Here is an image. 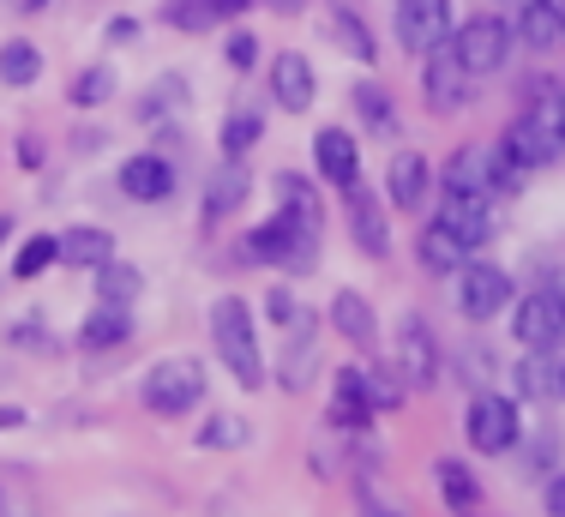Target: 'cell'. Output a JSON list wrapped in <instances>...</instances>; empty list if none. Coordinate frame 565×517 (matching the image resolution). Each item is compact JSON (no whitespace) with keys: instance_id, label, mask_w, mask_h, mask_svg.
I'll return each mask as SVG.
<instances>
[{"instance_id":"cell-1","label":"cell","mask_w":565,"mask_h":517,"mask_svg":"<svg viewBox=\"0 0 565 517\" xmlns=\"http://www.w3.org/2000/svg\"><path fill=\"white\" fill-rule=\"evenodd\" d=\"M500 151L518 162V169H547L554 157H565V91L559 85H535L523 115L505 127Z\"/></svg>"},{"instance_id":"cell-2","label":"cell","mask_w":565,"mask_h":517,"mask_svg":"<svg viewBox=\"0 0 565 517\" xmlns=\"http://www.w3.org/2000/svg\"><path fill=\"white\" fill-rule=\"evenodd\" d=\"M211 344H217L223 367L235 373V386L259 391L265 386V356H259V337H253V313L241 295H223L217 307H211Z\"/></svg>"},{"instance_id":"cell-3","label":"cell","mask_w":565,"mask_h":517,"mask_svg":"<svg viewBox=\"0 0 565 517\" xmlns=\"http://www.w3.org/2000/svg\"><path fill=\"white\" fill-rule=\"evenodd\" d=\"M139 398H145V410H151V415L199 410V403H205V367H199L193 356H163L151 373H145Z\"/></svg>"},{"instance_id":"cell-4","label":"cell","mask_w":565,"mask_h":517,"mask_svg":"<svg viewBox=\"0 0 565 517\" xmlns=\"http://www.w3.org/2000/svg\"><path fill=\"white\" fill-rule=\"evenodd\" d=\"M241 258H253V265H282V271H313L319 258V241L301 235V229L289 223V217H271V223H259L247 241H241Z\"/></svg>"},{"instance_id":"cell-5","label":"cell","mask_w":565,"mask_h":517,"mask_svg":"<svg viewBox=\"0 0 565 517\" xmlns=\"http://www.w3.org/2000/svg\"><path fill=\"white\" fill-rule=\"evenodd\" d=\"M511 43H518V31H511L505 19H488V12H481V19H469V24H457V31H451V54H457V61H463L476 78L500 73V66H505V54H511Z\"/></svg>"},{"instance_id":"cell-6","label":"cell","mask_w":565,"mask_h":517,"mask_svg":"<svg viewBox=\"0 0 565 517\" xmlns=\"http://www.w3.org/2000/svg\"><path fill=\"white\" fill-rule=\"evenodd\" d=\"M463 433H469V445L488 452V457L511 452V445H518V403L500 398V391H476L469 410H463Z\"/></svg>"},{"instance_id":"cell-7","label":"cell","mask_w":565,"mask_h":517,"mask_svg":"<svg viewBox=\"0 0 565 517\" xmlns=\"http://www.w3.org/2000/svg\"><path fill=\"white\" fill-rule=\"evenodd\" d=\"M422 97L434 115H457V108H469V97H476V73L451 54V43L422 54Z\"/></svg>"},{"instance_id":"cell-8","label":"cell","mask_w":565,"mask_h":517,"mask_svg":"<svg viewBox=\"0 0 565 517\" xmlns=\"http://www.w3.org/2000/svg\"><path fill=\"white\" fill-rule=\"evenodd\" d=\"M511 337L523 349H559L565 344V295L559 289H530L511 313Z\"/></svg>"},{"instance_id":"cell-9","label":"cell","mask_w":565,"mask_h":517,"mask_svg":"<svg viewBox=\"0 0 565 517\" xmlns=\"http://www.w3.org/2000/svg\"><path fill=\"white\" fill-rule=\"evenodd\" d=\"M511 307V277L500 265H481V258H469L463 271H457V313L463 319H493V313Z\"/></svg>"},{"instance_id":"cell-10","label":"cell","mask_w":565,"mask_h":517,"mask_svg":"<svg viewBox=\"0 0 565 517\" xmlns=\"http://www.w3.org/2000/svg\"><path fill=\"white\" fill-rule=\"evenodd\" d=\"M397 43L409 54H434L451 43V7L446 0H397Z\"/></svg>"},{"instance_id":"cell-11","label":"cell","mask_w":565,"mask_h":517,"mask_svg":"<svg viewBox=\"0 0 565 517\" xmlns=\"http://www.w3.org/2000/svg\"><path fill=\"white\" fill-rule=\"evenodd\" d=\"M397 373H403V386H434V373H439V344L422 313H403V325H397Z\"/></svg>"},{"instance_id":"cell-12","label":"cell","mask_w":565,"mask_h":517,"mask_svg":"<svg viewBox=\"0 0 565 517\" xmlns=\"http://www.w3.org/2000/svg\"><path fill=\"white\" fill-rule=\"evenodd\" d=\"M271 97L282 115H307L319 97V78H313V61L307 54H295V49H282L277 61H271Z\"/></svg>"},{"instance_id":"cell-13","label":"cell","mask_w":565,"mask_h":517,"mask_svg":"<svg viewBox=\"0 0 565 517\" xmlns=\"http://www.w3.org/2000/svg\"><path fill=\"white\" fill-rule=\"evenodd\" d=\"M343 199H349V235H355V247L367 253V258H385L392 253V223H385V211H380V199L367 193V187H343Z\"/></svg>"},{"instance_id":"cell-14","label":"cell","mask_w":565,"mask_h":517,"mask_svg":"<svg viewBox=\"0 0 565 517\" xmlns=\"http://www.w3.org/2000/svg\"><path fill=\"white\" fill-rule=\"evenodd\" d=\"M439 187H446L451 199H493V193H500V181H493V151H476V145L451 151Z\"/></svg>"},{"instance_id":"cell-15","label":"cell","mask_w":565,"mask_h":517,"mask_svg":"<svg viewBox=\"0 0 565 517\" xmlns=\"http://www.w3.org/2000/svg\"><path fill=\"white\" fill-rule=\"evenodd\" d=\"M313 169H319V181L326 187H355L361 181V157H355V139H349L343 127H319L313 133Z\"/></svg>"},{"instance_id":"cell-16","label":"cell","mask_w":565,"mask_h":517,"mask_svg":"<svg viewBox=\"0 0 565 517\" xmlns=\"http://www.w3.org/2000/svg\"><path fill=\"white\" fill-rule=\"evenodd\" d=\"M434 187H439V175L427 169V157H422V151H397V157H392L385 193H392V205H397V211H422Z\"/></svg>"},{"instance_id":"cell-17","label":"cell","mask_w":565,"mask_h":517,"mask_svg":"<svg viewBox=\"0 0 565 517\" xmlns=\"http://www.w3.org/2000/svg\"><path fill=\"white\" fill-rule=\"evenodd\" d=\"M415 258H422V271H434V277H457V271L476 258V247H469L457 229H446V223L434 217V223L422 229V241H415Z\"/></svg>"},{"instance_id":"cell-18","label":"cell","mask_w":565,"mask_h":517,"mask_svg":"<svg viewBox=\"0 0 565 517\" xmlns=\"http://www.w3.org/2000/svg\"><path fill=\"white\" fill-rule=\"evenodd\" d=\"M277 211L289 217L301 235H313L319 241V229H326V205H319V187L307 181V175H295V169H282L277 175Z\"/></svg>"},{"instance_id":"cell-19","label":"cell","mask_w":565,"mask_h":517,"mask_svg":"<svg viewBox=\"0 0 565 517\" xmlns=\"http://www.w3.org/2000/svg\"><path fill=\"white\" fill-rule=\"evenodd\" d=\"M120 193L132 199V205H163V199L174 193V169L163 157H127L120 162Z\"/></svg>"},{"instance_id":"cell-20","label":"cell","mask_w":565,"mask_h":517,"mask_svg":"<svg viewBox=\"0 0 565 517\" xmlns=\"http://www.w3.org/2000/svg\"><path fill=\"white\" fill-rule=\"evenodd\" d=\"M253 0H163V24L169 31H211V24L247 12Z\"/></svg>"},{"instance_id":"cell-21","label":"cell","mask_w":565,"mask_h":517,"mask_svg":"<svg viewBox=\"0 0 565 517\" xmlns=\"http://www.w3.org/2000/svg\"><path fill=\"white\" fill-rule=\"evenodd\" d=\"M331 331L349 337L355 349H367V344H373V331H380V325H373L367 295H361V289H338V295H331Z\"/></svg>"},{"instance_id":"cell-22","label":"cell","mask_w":565,"mask_h":517,"mask_svg":"<svg viewBox=\"0 0 565 517\" xmlns=\"http://www.w3.org/2000/svg\"><path fill=\"white\" fill-rule=\"evenodd\" d=\"M115 258V235L109 229H66L61 235V265H78V271H103Z\"/></svg>"},{"instance_id":"cell-23","label":"cell","mask_w":565,"mask_h":517,"mask_svg":"<svg viewBox=\"0 0 565 517\" xmlns=\"http://www.w3.org/2000/svg\"><path fill=\"white\" fill-rule=\"evenodd\" d=\"M434 482H439V494H446V506H451L457 517H476V506H481V482L469 475L463 457H439V464H434Z\"/></svg>"},{"instance_id":"cell-24","label":"cell","mask_w":565,"mask_h":517,"mask_svg":"<svg viewBox=\"0 0 565 517\" xmlns=\"http://www.w3.org/2000/svg\"><path fill=\"white\" fill-rule=\"evenodd\" d=\"M439 223L457 229L469 247L493 241V211H488V199H451V193H446V205H439Z\"/></svg>"},{"instance_id":"cell-25","label":"cell","mask_w":565,"mask_h":517,"mask_svg":"<svg viewBox=\"0 0 565 517\" xmlns=\"http://www.w3.org/2000/svg\"><path fill=\"white\" fill-rule=\"evenodd\" d=\"M511 31H518L530 49H559L565 43V12H554L547 0H523V12H518Z\"/></svg>"},{"instance_id":"cell-26","label":"cell","mask_w":565,"mask_h":517,"mask_svg":"<svg viewBox=\"0 0 565 517\" xmlns=\"http://www.w3.org/2000/svg\"><path fill=\"white\" fill-rule=\"evenodd\" d=\"M554 349H530L518 361V386L523 398H565V361H547Z\"/></svg>"},{"instance_id":"cell-27","label":"cell","mask_w":565,"mask_h":517,"mask_svg":"<svg viewBox=\"0 0 565 517\" xmlns=\"http://www.w3.org/2000/svg\"><path fill=\"white\" fill-rule=\"evenodd\" d=\"M127 337H132V313L115 307V302H103L85 325H78V344L85 349H115V344H127Z\"/></svg>"},{"instance_id":"cell-28","label":"cell","mask_w":565,"mask_h":517,"mask_svg":"<svg viewBox=\"0 0 565 517\" xmlns=\"http://www.w3.org/2000/svg\"><path fill=\"white\" fill-rule=\"evenodd\" d=\"M36 78H43V49L24 43V36H12V43H0V85L12 91H31Z\"/></svg>"},{"instance_id":"cell-29","label":"cell","mask_w":565,"mask_h":517,"mask_svg":"<svg viewBox=\"0 0 565 517\" xmlns=\"http://www.w3.org/2000/svg\"><path fill=\"white\" fill-rule=\"evenodd\" d=\"M247 187H253V181H247V169H241V157H228L223 169L211 175V187H205V217H211V223L235 211L241 199H247Z\"/></svg>"},{"instance_id":"cell-30","label":"cell","mask_w":565,"mask_h":517,"mask_svg":"<svg viewBox=\"0 0 565 517\" xmlns=\"http://www.w3.org/2000/svg\"><path fill=\"white\" fill-rule=\"evenodd\" d=\"M331 391H338V403H331V421H338V428H349V433L367 428V415H373V410H367V386H361V367H343Z\"/></svg>"},{"instance_id":"cell-31","label":"cell","mask_w":565,"mask_h":517,"mask_svg":"<svg viewBox=\"0 0 565 517\" xmlns=\"http://www.w3.org/2000/svg\"><path fill=\"white\" fill-rule=\"evenodd\" d=\"M349 103H355L361 127H373V133H392V127H397V115H392V91L373 85V78H361V85L349 91Z\"/></svg>"},{"instance_id":"cell-32","label":"cell","mask_w":565,"mask_h":517,"mask_svg":"<svg viewBox=\"0 0 565 517\" xmlns=\"http://www.w3.org/2000/svg\"><path fill=\"white\" fill-rule=\"evenodd\" d=\"M259 133H265L259 108H235V115H223V127H217V145H223V157H247L253 145H259Z\"/></svg>"},{"instance_id":"cell-33","label":"cell","mask_w":565,"mask_h":517,"mask_svg":"<svg viewBox=\"0 0 565 517\" xmlns=\"http://www.w3.org/2000/svg\"><path fill=\"white\" fill-rule=\"evenodd\" d=\"M331 43H338L349 61H373V36H367V24H361V12H349V7H331Z\"/></svg>"},{"instance_id":"cell-34","label":"cell","mask_w":565,"mask_h":517,"mask_svg":"<svg viewBox=\"0 0 565 517\" xmlns=\"http://www.w3.org/2000/svg\"><path fill=\"white\" fill-rule=\"evenodd\" d=\"M97 289H103V302L132 307V295L145 289V277H139V265H120V258H109V265L97 271Z\"/></svg>"},{"instance_id":"cell-35","label":"cell","mask_w":565,"mask_h":517,"mask_svg":"<svg viewBox=\"0 0 565 517\" xmlns=\"http://www.w3.org/2000/svg\"><path fill=\"white\" fill-rule=\"evenodd\" d=\"M49 265H61V235H31V241L19 247V258H12V277L31 283L36 271H49Z\"/></svg>"},{"instance_id":"cell-36","label":"cell","mask_w":565,"mask_h":517,"mask_svg":"<svg viewBox=\"0 0 565 517\" xmlns=\"http://www.w3.org/2000/svg\"><path fill=\"white\" fill-rule=\"evenodd\" d=\"M361 386H367V410H397L403 403V373H392V367H361Z\"/></svg>"},{"instance_id":"cell-37","label":"cell","mask_w":565,"mask_h":517,"mask_svg":"<svg viewBox=\"0 0 565 517\" xmlns=\"http://www.w3.org/2000/svg\"><path fill=\"white\" fill-rule=\"evenodd\" d=\"M169 108H186V78H181V73L157 78V85L139 97V115H145V120H163Z\"/></svg>"},{"instance_id":"cell-38","label":"cell","mask_w":565,"mask_h":517,"mask_svg":"<svg viewBox=\"0 0 565 517\" xmlns=\"http://www.w3.org/2000/svg\"><path fill=\"white\" fill-rule=\"evenodd\" d=\"M66 97H73V108L109 103V97H115V73H109V66H85V73L73 78V91H66Z\"/></svg>"},{"instance_id":"cell-39","label":"cell","mask_w":565,"mask_h":517,"mask_svg":"<svg viewBox=\"0 0 565 517\" xmlns=\"http://www.w3.org/2000/svg\"><path fill=\"white\" fill-rule=\"evenodd\" d=\"M247 421L241 415H211L205 421V433H199V445H205V452H228V445H247Z\"/></svg>"},{"instance_id":"cell-40","label":"cell","mask_w":565,"mask_h":517,"mask_svg":"<svg viewBox=\"0 0 565 517\" xmlns=\"http://www.w3.org/2000/svg\"><path fill=\"white\" fill-rule=\"evenodd\" d=\"M223 61H228V73H253V66H259V36H253V31H228Z\"/></svg>"},{"instance_id":"cell-41","label":"cell","mask_w":565,"mask_h":517,"mask_svg":"<svg viewBox=\"0 0 565 517\" xmlns=\"http://www.w3.org/2000/svg\"><path fill=\"white\" fill-rule=\"evenodd\" d=\"M265 313H271L277 325H295V319H301V302H295L289 289H271V295H265Z\"/></svg>"},{"instance_id":"cell-42","label":"cell","mask_w":565,"mask_h":517,"mask_svg":"<svg viewBox=\"0 0 565 517\" xmlns=\"http://www.w3.org/2000/svg\"><path fill=\"white\" fill-rule=\"evenodd\" d=\"M361 517H409V511L392 506L385 494H373V487H367V494H361Z\"/></svg>"},{"instance_id":"cell-43","label":"cell","mask_w":565,"mask_h":517,"mask_svg":"<svg viewBox=\"0 0 565 517\" xmlns=\"http://www.w3.org/2000/svg\"><path fill=\"white\" fill-rule=\"evenodd\" d=\"M547 517H565V469L547 475Z\"/></svg>"},{"instance_id":"cell-44","label":"cell","mask_w":565,"mask_h":517,"mask_svg":"<svg viewBox=\"0 0 565 517\" xmlns=\"http://www.w3.org/2000/svg\"><path fill=\"white\" fill-rule=\"evenodd\" d=\"M554 464V433H535V452H530V469H547Z\"/></svg>"},{"instance_id":"cell-45","label":"cell","mask_w":565,"mask_h":517,"mask_svg":"<svg viewBox=\"0 0 565 517\" xmlns=\"http://www.w3.org/2000/svg\"><path fill=\"white\" fill-rule=\"evenodd\" d=\"M132 36H139V19H115L109 24V43H132Z\"/></svg>"},{"instance_id":"cell-46","label":"cell","mask_w":565,"mask_h":517,"mask_svg":"<svg viewBox=\"0 0 565 517\" xmlns=\"http://www.w3.org/2000/svg\"><path fill=\"white\" fill-rule=\"evenodd\" d=\"M49 0H12V12H43Z\"/></svg>"},{"instance_id":"cell-47","label":"cell","mask_w":565,"mask_h":517,"mask_svg":"<svg viewBox=\"0 0 565 517\" xmlns=\"http://www.w3.org/2000/svg\"><path fill=\"white\" fill-rule=\"evenodd\" d=\"M271 7H277V12H295V7H307V0H271Z\"/></svg>"},{"instance_id":"cell-48","label":"cell","mask_w":565,"mask_h":517,"mask_svg":"<svg viewBox=\"0 0 565 517\" xmlns=\"http://www.w3.org/2000/svg\"><path fill=\"white\" fill-rule=\"evenodd\" d=\"M12 235V217H0V241H7Z\"/></svg>"},{"instance_id":"cell-49","label":"cell","mask_w":565,"mask_h":517,"mask_svg":"<svg viewBox=\"0 0 565 517\" xmlns=\"http://www.w3.org/2000/svg\"><path fill=\"white\" fill-rule=\"evenodd\" d=\"M547 7H554V12H565V0H547Z\"/></svg>"}]
</instances>
